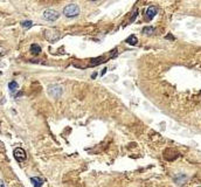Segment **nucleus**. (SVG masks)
Here are the masks:
<instances>
[{
  "instance_id": "9b49d317",
  "label": "nucleus",
  "mask_w": 201,
  "mask_h": 187,
  "mask_svg": "<svg viewBox=\"0 0 201 187\" xmlns=\"http://www.w3.org/2000/svg\"><path fill=\"white\" fill-rule=\"evenodd\" d=\"M32 25H33V22H32V21H29V20H27V21H22V22H21V26H22L23 28H31V27H32Z\"/></svg>"
},
{
  "instance_id": "20e7f679",
  "label": "nucleus",
  "mask_w": 201,
  "mask_h": 187,
  "mask_svg": "<svg viewBox=\"0 0 201 187\" xmlns=\"http://www.w3.org/2000/svg\"><path fill=\"white\" fill-rule=\"evenodd\" d=\"M13 154H14V157H15V159L18 160V162H23V160H26V158H27V155H26V152L23 151V148H21V147H16L15 150H14V152H13Z\"/></svg>"
},
{
  "instance_id": "6e6552de",
  "label": "nucleus",
  "mask_w": 201,
  "mask_h": 187,
  "mask_svg": "<svg viewBox=\"0 0 201 187\" xmlns=\"http://www.w3.org/2000/svg\"><path fill=\"white\" fill-rule=\"evenodd\" d=\"M126 42H128L129 45H131V46H134V45H137L138 39L136 38V35H130L129 39H126Z\"/></svg>"
},
{
  "instance_id": "9d476101",
  "label": "nucleus",
  "mask_w": 201,
  "mask_h": 187,
  "mask_svg": "<svg viewBox=\"0 0 201 187\" xmlns=\"http://www.w3.org/2000/svg\"><path fill=\"white\" fill-rule=\"evenodd\" d=\"M8 89L11 90V91H14V90H16L18 89V83L15 82V81H12L10 84H8Z\"/></svg>"
},
{
  "instance_id": "f8f14e48",
  "label": "nucleus",
  "mask_w": 201,
  "mask_h": 187,
  "mask_svg": "<svg viewBox=\"0 0 201 187\" xmlns=\"http://www.w3.org/2000/svg\"><path fill=\"white\" fill-rule=\"evenodd\" d=\"M153 30H154L153 27H145L144 29H143V33H144V34H151Z\"/></svg>"
},
{
  "instance_id": "ddd939ff",
  "label": "nucleus",
  "mask_w": 201,
  "mask_h": 187,
  "mask_svg": "<svg viewBox=\"0 0 201 187\" xmlns=\"http://www.w3.org/2000/svg\"><path fill=\"white\" fill-rule=\"evenodd\" d=\"M137 15H138V10L132 14V16H131V20H130V22H133L134 20H136V18H137Z\"/></svg>"
},
{
  "instance_id": "423d86ee",
  "label": "nucleus",
  "mask_w": 201,
  "mask_h": 187,
  "mask_svg": "<svg viewBox=\"0 0 201 187\" xmlns=\"http://www.w3.org/2000/svg\"><path fill=\"white\" fill-rule=\"evenodd\" d=\"M31 53H32L33 55H39V54L41 53V48H40V46L36 45V43L32 45V46H31Z\"/></svg>"
},
{
  "instance_id": "2eb2a0df",
  "label": "nucleus",
  "mask_w": 201,
  "mask_h": 187,
  "mask_svg": "<svg viewBox=\"0 0 201 187\" xmlns=\"http://www.w3.org/2000/svg\"><path fill=\"white\" fill-rule=\"evenodd\" d=\"M93 1H96V0H93Z\"/></svg>"
},
{
  "instance_id": "f03ea898",
  "label": "nucleus",
  "mask_w": 201,
  "mask_h": 187,
  "mask_svg": "<svg viewBox=\"0 0 201 187\" xmlns=\"http://www.w3.org/2000/svg\"><path fill=\"white\" fill-rule=\"evenodd\" d=\"M62 92H63L62 91V88L60 85H57V84H53V85H49L48 87V94H49L51 97H54V98L61 97Z\"/></svg>"
},
{
  "instance_id": "f257e3e1",
  "label": "nucleus",
  "mask_w": 201,
  "mask_h": 187,
  "mask_svg": "<svg viewBox=\"0 0 201 187\" xmlns=\"http://www.w3.org/2000/svg\"><path fill=\"white\" fill-rule=\"evenodd\" d=\"M63 14L67 18H75L80 14V7L75 4H69L63 8Z\"/></svg>"
},
{
  "instance_id": "7ed1b4c3",
  "label": "nucleus",
  "mask_w": 201,
  "mask_h": 187,
  "mask_svg": "<svg viewBox=\"0 0 201 187\" xmlns=\"http://www.w3.org/2000/svg\"><path fill=\"white\" fill-rule=\"evenodd\" d=\"M60 16V13L57 11H54V10H47L43 12V18L47 20V21H55L57 20Z\"/></svg>"
},
{
  "instance_id": "4468645a",
  "label": "nucleus",
  "mask_w": 201,
  "mask_h": 187,
  "mask_svg": "<svg viewBox=\"0 0 201 187\" xmlns=\"http://www.w3.org/2000/svg\"><path fill=\"white\" fill-rule=\"evenodd\" d=\"M105 72H106V68H104V69L102 70V73H101V75H104V74H105Z\"/></svg>"
},
{
  "instance_id": "39448f33",
  "label": "nucleus",
  "mask_w": 201,
  "mask_h": 187,
  "mask_svg": "<svg viewBox=\"0 0 201 187\" xmlns=\"http://www.w3.org/2000/svg\"><path fill=\"white\" fill-rule=\"evenodd\" d=\"M157 13H158V8H157L156 6L149 7L147 11H146V20H152L153 16H154Z\"/></svg>"
},
{
  "instance_id": "0eeeda50",
  "label": "nucleus",
  "mask_w": 201,
  "mask_h": 187,
  "mask_svg": "<svg viewBox=\"0 0 201 187\" xmlns=\"http://www.w3.org/2000/svg\"><path fill=\"white\" fill-rule=\"evenodd\" d=\"M185 180H186V175H185V174H178V175L174 177V181H176L177 184H179V185L182 184Z\"/></svg>"
},
{
  "instance_id": "1a4fd4ad",
  "label": "nucleus",
  "mask_w": 201,
  "mask_h": 187,
  "mask_svg": "<svg viewBox=\"0 0 201 187\" xmlns=\"http://www.w3.org/2000/svg\"><path fill=\"white\" fill-rule=\"evenodd\" d=\"M31 181H32V184L35 186V187H38V186H41L42 184H43V180L42 179H39V178H35V177H33V178H31Z\"/></svg>"
}]
</instances>
